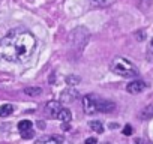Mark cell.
<instances>
[{
  "label": "cell",
  "instance_id": "cell-1",
  "mask_svg": "<svg viewBox=\"0 0 153 144\" xmlns=\"http://www.w3.org/2000/svg\"><path fill=\"white\" fill-rule=\"evenodd\" d=\"M36 48V38L26 29L11 30L0 41V57L6 62L23 63L33 54Z\"/></svg>",
  "mask_w": 153,
  "mask_h": 144
},
{
  "label": "cell",
  "instance_id": "cell-2",
  "mask_svg": "<svg viewBox=\"0 0 153 144\" xmlns=\"http://www.w3.org/2000/svg\"><path fill=\"white\" fill-rule=\"evenodd\" d=\"M111 71L114 74L123 77V78H135L138 77V69L135 68V65H132L128 59L125 57H114L111 65H110Z\"/></svg>",
  "mask_w": 153,
  "mask_h": 144
},
{
  "label": "cell",
  "instance_id": "cell-3",
  "mask_svg": "<svg viewBox=\"0 0 153 144\" xmlns=\"http://www.w3.org/2000/svg\"><path fill=\"white\" fill-rule=\"evenodd\" d=\"M89 30L87 29H81V35H78V29H75L74 32H71V35H69V42L74 45V47H76V48H83L86 44H87V41H89Z\"/></svg>",
  "mask_w": 153,
  "mask_h": 144
},
{
  "label": "cell",
  "instance_id": "cell-4",
  "mask_svg": "<svg viewBox=\"0 0 153 144\" xmlns=\"http://www.w3.org/2000/svg\"><path fill=\"white\" fill-rule=\"evenodd\" d=\"M98 98L95 95H86L83 98V110L86 114L92 116L95 113H98Z\"/></svg>",
  "mask_w": 153,
  "mask_h": 144
},
{
  "label": "cell",
  "instance_id": "cell-5",
  "mask_svg": "<svg viewBox=\"0 0 153 144\" xmlns=\"http://www.w3.org/2000/svg\"><path fill=\"white\" fill-rule=\"evenodd\" d=\"M146 89H147V84H146L144 81H141V80H134V81H131V83L126 86V90H128V93H131V95H138V93L144 92Z\"/></svg>",
  "mask_w": 153,
  "mask_h": 144
},
{
  "label": "cell",
  "instance_id": "cell-6",
  "mask_svg": "<svg viewBox=\"0 0 153 144\" xmlns=\"http://www.w3.org/2000/svg\"><path fill=\"white\" fill-rule=\"evenodd\" d=\"M65 138L62 135H44L36 140L35 144H63Z\"/></svg>",
  "mask_w": 153,
  "mask_h": 144
},
{
  "label": "cell",
  "instance_id": "cell-7",
  "mask_svg": "<svg viewBox=\"0 0 153 144\" xmlns=\"http://www.w3.org/2000/svg\"><path fill=\"white\" fill-rule=\"evenodd\" d=\"M76 96H78V92H76L75 89L69 87V89H65L62 93H60V102L63 104H71L76 99Z\"/></svg>",
  "mask_w": 153,
  "mask_h": 144
},
{
  "label": "cell",
  "instance_id": "cell-8",
  "mask_svg": "<svg viewBox=\"0 0 153 144\" xmlns=\"http://www.w3.org/2000/svg\"><path fill=\"white\" fill-rule=\"evenodd\" d=\"M62 108H63V107L60 105V102H57V101H51V102L47 104L45 111H47V114H48L50 117L57 119V116H59V113L62 111Z\"/></svg>",
  "mask_w": 153,
  "mask_h": 144
},
{
  "label": "cell",
  "instance_id": "cell-9",
  "mask_svg": "<svg viewBox=\"0 0 153 144\" xmlns=\"http://www.w3.org/2000/svg\"><path fill=\"white\" fill-rule=\"evenodd\" d=\"M114 110H116V104L114 102L102 101V99L98 101V111H101V113H113Z\"/></svg>",
  "mask_w": 153,
  "mask_h": 144
},
{
  "label": "cell",
  "instance_id": "cell-10",
  "mask_svg": "<svg viewBox=\"0 0 153 144\" xmlns=\"http://www.w3.org/2000/svg\"><path fill=\"white\" fill-rule=\"evenodd\" d=\"M57 120H60V122H63V123L71 122V120H72V114H71V111H69L68 108H62V111H60L59 116H57Z\"/></svg>",
  "mask_w": 153,
  "mask_h": 144
},
{
  "label": "cell",
  "instance_id": "cell-11",
  "mask_svg": "<svg viewBox=\"0 0 153 144\" xmlns=\"http://www.w3.org/2000/svg\"><path fill=\"white\" fill-rule=\"evenodd\" d=\"M153 117V104L147 105L146 108H143V111L140 113V119L141 120H150Z\"/></svg>",
  "mask_w": 153,
  "mask_h": 144
},
{
  "label": "cell",
  "instance_id": "cell-12",
  "mask_svg": "<svg viewBox=\"0 0 153 144\" xmlns=\"http://www.w3.org/2000/svg\"><path fill=\"white\" fill-rule=\"evenodd\" d=\"M12 111H14V107L11 104H5L0 107V117H8L12 114Z\"/></svg>",
  "mask_w": 153,
  "mask_h": 144
},
{
  "label": "cell",
  "instance_id": "cell-13",
  "mask_svg": "<svg viewBox=\"0 0 153 144\" xmlns=\"http://www.w3.org/2000/svg\"><path fill=\"white\" fill-rule=\"evenodd\" d=\"M89 126H90L92 131H95V132H98V134H102V132H104V126H102V123H101L99 120H92V122L89 123Z\"/></svg>",
  "mask_w": 153,
  "mask_h": 144
},
{
  "label": "cell",
  "instance_id": "cell-14",
  "mask_svg": "<svg viewBox=\"0 0 153 144\" xmlns=\"http://www.w3.org/2000/svg\"><path fill=\"white\" fill-rule=\"evenodd\" d=\"M116 2V0H90V3L93 6H99V8H104V6H110Z\"/></svg>",
  "mask_w": 153,
  "mask_h": 144
},
{
  "label": "cell",
  "instance_id": "cell-15",
  "mask_svg": "<svg viewBox=\"0 0 153 144\" xmlns=\"http://www.w3.org/2000/svg\"><path fill=\"white\" fill-rule=\"evenodd\" d=\"M24 93L27 96H38V95L42 93V89L41 87H26L24 89Z\"/></svg>",
  "mask_w": 153,
  "mask_h": 144
},
{
  "label": "cell",
  "instance_id": "cell-16",
  "mask_svg": "<svg viewBox=\"0 0 153 144\" xmlns=\"http://www.w3.org/2000/svg\"><path fill=\"white\" fill-rule=\"evenodd\" d=\"M80 83H81V78L76 77V75H68V77H66V84H69L71 87L80 84Z\"/></svg>",
  "mask_w": 153,
  "mask_h": 144
},
{
  "label": "cell",
  "instance_id": "cell-17",
  "mask_svg": "<svg viewBox=\"0 0 153 144\" xmlns=\"http://www.w3.org/2000/svg\"><path fill=\"white\" fill-rule=\"evenodd\" d=\"M29 129H32V122H30V120H21V122L18 123V131H20V132H26V131H29Z\"/></svg>",
  "mask_w": 153,
  "mask_h": 144
},
{
  "label": "cell",
  "instance_id": "cell-18",
  "mask_svg": "<svg viewBox=\"0 0 153 144\" xmlns=\"http://www.w3.org/2000/svg\"><path fill=\"white\" fill-rule=\"evenodd\" d=\"M21 137L29 140V138H32V137H33V131H32V129H29V131H26V132H21Z\"/></svg>",
  "mask_w": 153,
  "mask_h": 144
},
{
  "label": "cell",
  "instance_id": "cell-19",
  "mask_svg": "<svg viewBox=\"0 0 153 144\" xmlns=\"http://www.w3.org/2000/svg\"><path fill=\"white\" fill-rule=\"evenodd\" d=\"M123 134H125V135H132V126H131V125H126V126L123 128Z\"/></svg>",
  "mask_w": 153,
  "mask_h": 144
},
{
  "label": "cell",
  "instance_id": "cell-20",
  "mask_svg": "<svg viewBox=\"0 0 153 144\" xmlns=\"http://www.w3.org/2000/svg\"><path fill=\"white\" fill-rule=\"evenodd\" d=\"M84 144H98V140H96L95 137H90V138H87V140L84 141Z\"/></svg>",
  "mask_w": 153,
  "mask_h": 144
},
{
  "label": "cell",
  "instance_id": "cell-21",
  "mask_svg": "<svg viewBox=\"0 0 153 144\" xmlns=\"http://www.w3.org/2000/svg\"><path fill=\"white\" fill-rule=\"evenodd\" d=\"M137 144H143V140H137Z\"/></svg>",
  "mask_w": 153,
  "mask_h": 144
},
{
  "label": "cell",
  "instance_id": "cell-22",
  "mask_svg": "<svg viewBox=\"0 0 153 144\" xmlns=\"http://www.w3.org/2000/svg\"><path fill=\"white\" fill-rule=\"evenodd\" d=\"M152 45H153V39H152Z\"/></svg>",
  "mask_w": 153,
  "mask_h": 144
},
{
  "label": "cell",
  "instance_id": "cell-23",
  "mask_svg": "<svg viewBox=\"0 0 153 144\" xmlns=\"http://www.w3.org/2000/svg\"><path fill=\"white\" fill-rule=\"evenodd\" d=\"M105 144H108V143H105Z\"/></svg>",
  "mask_w": 153,
  "mask_h": 144
}]
</instances>
